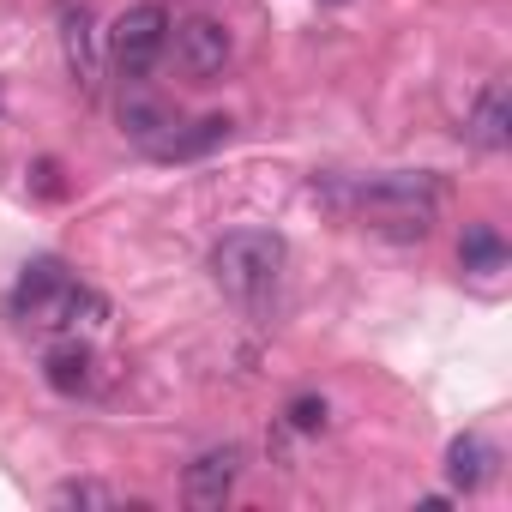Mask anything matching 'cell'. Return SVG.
Segmentation results:
<instances>
[{
	"instance_id": "obj_1",
	"label": "cell",
	"mask_w": 512,
	"mask_h": 512,
	"mask_svg": "<svg viewBox=\"0 0 512 512\" xmlns=\"http://www.w3.org/2000/svg\"><path fill=\"white\" fill-rule=\"evenodd\" d=\"M13 320H25L37 332H73L79 338V332H97L109 320V302L91 284H79L61 260H37L13 284Z\"/></svg>"
},
{
	"instance_id": "obj_2",
	"label": "cell",
	"mask_w": 512,
	"mask_h": 512,
	"mask_svg": "<svg viewBox=\"0 0 512 512\" xmlns=\"http://www.w3.org/2000/svg\"><path fill=\"white\" fill-rule=\"evenodd\" d=\"M356 217L362 229L386 235V241H428V229L440 223V181L422 169H392L356 187Z\"/></svg>"
},
{
	"instance_id": "obj_3",
	"label": "cell",
	"mask_w": 512,
	"mask_h": 512,
	"mask_svg": "<svg viewBox=\"0 0 512 512\" xmlns=\"http://www.w3.org/2000/svg\"><path fill=\"white\" fill-rule=\"evenodd\" d=\"M284 235L278 229H229L217 247H211V278L229 302L241 308H260L272 302L278 278H284Z\"/></svg>"
},
{
	"instance_id": "obj_4",
	"label": "cell",
	"mask_w": 512,
	"mask_h": 512,
	"mask_svg": "<svg viewBox=\"0 0 512 512\" xmlns=\"http://www.w3.org/2000/svg\"><path fill=\"white\" fill-rule=\"evenodd\" d=\"M169 49V13L163 7H127L115 25H109V61H115V73L127 79V85H139L151 67H157V55Z\"/></svg>"
},
{
	"instance_id": "obj_5",
	"label": "cell",
	"mask_w": 512,
	"mask_h": 512,
	"mask_svg": "<svg viewBox=\"0 0 512 512\" xmlns=\"http://www.w3.org/2000/svg\"><path fill=\"white\" fill-rule=\"evenodd\" d=\"M229 55H235V43H229V31H223L217 19H187V25H175V67H181L187 79H199V85L223 79Z\"/></svg>"
},
{
	"instance_id": "obj_6",
	"label": "cell",
	"mask_w": 512,
	"mask_h": 512,
	"mask_svg": "<svg viewBox=\"0 0 512 512\" xmlns=\"http://www.w3.org/2000/svg\"><path fill=\"white\" fill-rule=\"evenodd\" d=\"M235 476H241V452H235V446H211V452H199V458L187 464L181 500H187L193 512H217V506L235 494Z\"/></svg>"
},
{
	"instance_id": "obj_7",
	"label": "cell",
	"mask_w": 512,
	"mask_h": 512,
	"mask_svg": "<svg viewBox=\"0 0 512 512\" xmlns=\"http://www.w3.org/2000/svg\"><path fill=\"white\" fill-rule=\"evenodd\" d=\"M61 49H67V67L85 91H97L103 79V55H97V25H91V7H67L61 13Z\"/></svg>"
},
{
	"instance_id": "obj_8",
	"label": "cell",
	"mask_w": 512,
	"mask_h": 512,
	"mask_svg": "<svg viewBox=\"0 0 512 512\" xmlns=\"http://www.w3.org/2000/svg\"><path fill=\"white\" fill-rule=\"evenodd\" d=\"M91 368H97V356H91V344L85 338H61V344H49V356H43V380L61 392V398H79V392H91Z\"/></svg>"
},
{
	"instance_id": "obj_9",
	"label": "cell",
	"mask_w": 512,
	"mask_h": 512,
	"mask_svg": "<svg viewBox=\"0 0 512 512\" xmlns=\"http://www.w3.org/2000/svg\"><path fill=\"white\" fill-rule=\"evenodd\" d=\"M470 139H476L482 151H506V145H512V97H506L500 79L482 91V103H476V115H470Z\"/></svg>"
},
{
	"instance_id": "obj_10",
	"label": "cell",
	"mask_w": 512,
	"mask_h": 512,
	"mask_svg": "<svg viewBox=\"0 0 512 512\" xmlns=\"http://www.w3.org/2000/svg\"><path fill=\"white\" fill-rule=\"evenodd\" d=\"M446 476H452V488L476 494V488L494 476V446H488L482 434H458V440L446 446Z\"/></svg>"
},
{
	"instance_id": "obj_11",
	"label": "cell",
	"mask_w": 512,
	"mask_h": 512,
	"mask_svg": "<svg viewBox=\"0 0 512 512\" xmlns=\"http://www.w3.org/2000/svg\"><path fill=\"white\" fill-rule=\"evenodd\" d=\"M217 139H229V115H205V121H193V133H169V139H157L151 151H157V157H199V151H211Z\"/></svg>"
},
{
	"instance_id": "obj_12",
	"label": "cell",
	"mask_w": 512,
	"mask_h": 512,
	"mask_svg": "<svg viewBox=\"0 0 512 512\" xmlns=\"http://www.w3.org/2000/svg\"><path fill=\"white\" fill-rule=\"evenodd\" d=\"M458 260H464V272H500L506 266V241L488 223H470L464 241H458Z\"/></svg>"
},
{
	"instance_id": "obj_13",
	"label": "cell",
	"mask_w": 512,
	"mask_h": 512,
	"mask_svg": "<svg viewBox=\"0 0 512 512\" xmlns=\"http://www.w3.org/2000/svg\"><path fill=\"white\" fill-rule=\"evenodd\" d=\"M121 127H127L139 145H157V133L169 127V115H163L151 97H121Z\"/></svg>"
},
{
	"instance_id": "obj_14",
	"label": "cell",
	"mask_w": 512,
	"mask_h": 512,
	"mask_svg": "<svg viewBox=\"0 0 512 512\" xmlns=\"http://www.w3.org/2000/svg\"><path fill=\"white\" fill-rule=\"evenodd\" d=\"M284 422H290L296 434H320V428H326V398H314V392H302V398H290V410H284Z\"/></svg>"
},
{
	"instance_id": "obj_15",
	"label": "cell",
	"mask_w": 512,
	"mask_h": 512,
	"mask_svg": "<svg viewBox=\"0 0 512 512\" xmlns=\"http://www.w3.org/2000/svg\"><path fill=\"white\" fill-rule=\"evenodd\" d=\"M55 506H115V494L103 482H61L55 488Z\"/></svg>"
},
{
	"instance_id": "obj_16",
	"label": "cell",
	"mask_w": 512,
	"mask_h": 512,
	"mask_svg": "<svg viewBox=\"0 0 512 512\" xmlns=\"http://www.w3.org/2000/svg\"><path fill=\"white\" fill-rule=\"evenodd\" d=\"M31 175H37V193H43V199H61V193H67V187H61V163H55V157H43Z\"/></svg>"
}]
</instances>
